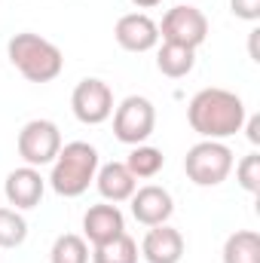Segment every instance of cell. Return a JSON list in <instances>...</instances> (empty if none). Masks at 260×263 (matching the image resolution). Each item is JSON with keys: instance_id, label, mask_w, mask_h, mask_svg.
<instances>
[{"instance_id": "obj_1", "label": "cell", "mask_w": 260, "mask_h": 263, "mask_svg": "<svg viewBox=\"0 0 260 263\" xmlns=\"http://www.w3.org/2000/svg\"><path fill=\"white\" fill-rule=\"evenodd\" d=\"M245 117H248L245 101L236 92L220 89V86L199 89L190 98V104H187L190 129L202 141H227V138H233L236 132H242Z\"/></svg>"}, {"instance_id": "obj_2", "label": "cell", "mask_w": 260, "mask_h": 263, "mask_svg": "<svg viewBox=\"0 0 260 263\" xmlns=\"http://www.w3.org/2000/svg\"><path fill=\"white\" fill-rule=\"evenodd\" d=\"M101 165L98 150L89 141H70L62 144L52 172H49V187L65 199H77L89 190V184H95V172Z\"/></svg>"}, {"instance_id": "obj_3", "label": "cell", "mask_w": 260, "mask_h": 263, "mask_svg": "<svg viewBox=\"0 0 260 263\" xmlns=\"http://www.w3.org/2000/svg\"><path fill=\"white\" fill-rule=\"evenodd\" d=\"M6 55L12 67L28 80V83H52L62 70H65V55L62 49L40 37V34H31V31H22L15 34L9 43H6Z\"/></svg>"}, {"instance_id": "obj_4", "label": "cell", "mask_w": 260, "mask_h": 263, "mask_svg": "<svg viewBox=\"0 0 260 263\" xmlns=\"http://www.w3.org/2000/svg\"><path fill=\"white\" fill-rule=\"evenodd\" d=\"M236 165L233 150L224 141H199L184 156V172L196 187H217L230 178Z\"/></svg>"}, {"instance_id": "obj_5", "label": "cell", "mask_w": 260, "mask_h": 263, "mask_svg": "<svg viewBox=\"0 0 260 263\" xmlns=\"http://www.w3.org/2000/svg\"><path fill=\"white\" fill-rule=\"evenodd\" d=\"M114 138L120 144H147V138L156 129V107L144 95H129L114 107Z\"/></svg>"}, {"instance_id": "obj_6", "label": "cell", "mask_w": 260, "mask_h": 263, "mask_svg": "<svg viewBox=\"0 0 260 263\" xmlns=\"http://www.w3.org/2000/svg\"><path fill=\"white\" fill-rule=\"evenodd\" d=\"M15 147H18V156L25 159V165L43 168V165L55 162V156L62 150V132L52 120H28L18 129Z\"/></svg>"}, {"instance_id": "obj_7", "label": "cell", "mask_w": 260, "mask_h": 263, "mask_svg": "<svg viewBox=\"0 0 260 263\" xmlns=\"http://www.w3.org/2000/svg\"><path fill=\"white\" fill-rule=\"evenodd\" d=\"M208 37V18L199 6L190 3H181V6H172L162 22H159V40L162 43H178V46H187V49H199Z\"/></svg>"}, {"instance_id": "obj_8", "label": "cell", "mask_w": 260, "mask_h": 263, "mask_svg": "<svg viewBox=\"0 0 260 263\" xmlns=\"http://www.w3.org/2000/svg\"><path fill=\"white\" fill-rule=\"evenodd\" d=\"M114 107H117L114 104V89L104 80H98V77L80 80L73 86V92H70V110H73V117L83 126H101V123H107L110 114H114Z\"/></svg>"}, {"instance_id": "obj_9", "label": "cell", "mask_w": 260, "mask_h": 263, "mask_svg": "<svg viewBox=\"0 0 260 263\" xmlns=\"http://www.w3.org/2000/svg\"><path fill=\"white\" fill-rule=\"evenodd\" d=\"M46 193V178L40 175V168L34 165H22L12 168L3 181V196L15 211H31L40 205V199Z\"/></svg>"}, {"instance_id": "obj_10", "label": "cell", "mask_w": 260, "mask_h": 263, "mask_svg": "<svg viewBox=\"0 0 260 263\" xmlns=\"http://www.w3.org/2000/svg\"><path fill=\"white\" fill-rule=\"evenodd\" d=\"M114 40L126 52H150L159 43V25L147 12H126L114 25Z\"/></svg>"}, {"instance_id": "obj_11", "label": "cell", "mask_w": 260, "mask_h": 263, "mask_svg": "<svg viewBox=\"0 0 260 263\" xmlns=\"http://www.w3.org/2000/svg\"><path fill=\"white\" fill-rule=\"evenodd\" d=\"M132 217L141 223V227H159V223H169L172 214H175V199L165 187L159 184H147V187H138L132 193Z\"/></svg>"}, {"instance_id": "obj_12", "label": "cell", "mask_w": 260, "mask_h": 263, "mask_svg": "<svg viewBox=\"0 0 260 263\" xmlns=\"http://www.w3.org/2000/svg\"><path fill=\"white\" fill-rule=\"evenodd\" d=\"M123 233H126V217H123L120 205H114V202L89 205V211L83 214V239L92 248L104 245V242H114Z\"/></svg>"}, {"instance_id": "obj_13", "label": "cell", "mask_w": 260, "mask_h": 263, "mask_svg": "<svg viewBox=\"0 0 260 263\" xmlns=\"http://www.w3.org/2000/svg\"><path fill=\"white\" fill-rule=\"evenodd\" d=\"M141 257L147 263H181V257H184L181 230H175L169 223L147 227V233L141 239Z\"/></svg>"}, {"instance_id": "obj_14", "label": "cell", "mask_w": 260, "mask_h": 263, "mask_svg": "<svg viewBox=\"0 0 260 263\" xmlns=\"http://www.w3.org/2000/svg\"><path fill=\"white\" fill-rule=\"evenodd\" d=\"M95 187H98V193H101L104 202L120 205V202H129L132 199V193L138 190V181L132 178L126 162H104L95 172Z\"/></svg>"}, {"instance_id": "obj_15", "label": "cell", "mask_w": 260, "mask_h": 263, "mask_svg": "<svg viewBox=\"0 0 260 263\" xmlns=\"http://www.w3.org/2000/svg\"><path fill=\"white\" fill-rule=\"evenodd\" d=\"M156 67L169 80H181L196 67V49L178 46V43H162L156 52Z\"/></svg>"}, {"instance_id": "obj_16", "label": "cell", "mask_w": 260, "mask_h": 263, "mask_svg": "<svg viewBox=\"0 0 260 263\" xmlns=\"http://www.w3.org/2000/svg\"><path fill=\"white\" fill-rule=\"evenodd\" d=\"M220 257H224V263H260V236L254 230L230 233Z\"/></svg>"}, {"instance_id": "obj_17", "label": "cell", "mask_w": 260, "mask_h": 263, "mask_svg": "<svg viewBox=\"0 0 260 263\" xmlns=\"http://www.w3.org/2000/svg\"><path fill=\"white\" fill-rule=\"evenodd\" d=\"M165 165V156L159 147H150V144H135L132 153L126 156V168L132 172L135 181H150L162 172Z\"/></svg>"}, {"instance_id": "obj_18", "label": "cell", "mask_w": 260, "mask_h": 263, "mask_svg": "<svg viewBox=\"0 0 260 263\" xmlns=\"http://www.w3.org/2000/svg\"><path fill=\"white\" fill-rule=\"evenodd\" d=\"M89 260L92 263H138V242L132 239L129 233H123L114 242L95 245Z\"/></svg>"}, {"instance_id": "obj_19", "label": "cell", "mask_w": 260, "mask_h": 263, "mask_svg": "<svg viewBox=\"0 0 260 263\" xmlns=\"http://www.w3.org/2000/svg\"><path fill=\"white\" fill-rule=\"evenodd\" d=\"M89 242L77 233H62L49 248V263H89Z\"/></svg>"}, {"instance_id": "obj_20", "label": "cell", "mask_w": 260, "mask_h": 263, "mask_svg": "<svg viewBox=\"0 0 260 263\" xmlns=\"http://www.w3.org/2000/svg\"><path fill=\"white\" fill-rule=\"evenodd\" d=\"M28 239V220L15 208H0V248H18Z\"/></svg>"}, {"instance_id": "obj_21", "label": "cell", "mask_w": 260, "mask_h": 263, "mask_svg": "<svg viewBox=\"0 0 260 263\" xmlns=\"http://www.w3.org/2000/svg\"><path fill=\"white\" fill-rule=\"evenodd\" d=\"M236 181L245 193H260V153H248L236 162Z\"/></svg>"}, {"instance_id": "obj_22", "label": "cell", "mask_w": 260, "mask_h": 263, "mask_svg": "<svg viewBox=\"0 0 260 263\" xmlns=\"http://www.w3.org/2000/svg\"><path fill=\"white\" fill-rule=\"evenodd\" d=\"M230 9L242 22H260V0H230Z\"/></svg>"}, {"instance_id": "obj_23", "label": "cell", "mask_w": 260, "mask_h": 263, "mask_svg": "<svg viewBox=\"0 0 260 263\" xmlns=\"http://www.w3.org/2000/svg\"><path fill=\"white\" fill-rule=\"evenodd\" d=\"M242 129L248 132V141L257 147L260 144V117L257 114H254V117H245V126H242Z\"/></svg>"}, {"instance_id": "obj_24", "label": "cell", "mask_w": 260, "mask_h": 263, "mask_svg": "<svg viewBox=\"0 0 260 263\" xmlns=\"http://www.w3.org/2000/svg\"><path fill=\"white\" fill-rule=\"evenodd\" d=\"M132 6H138V9H153V6H159L162 0H129Z\"/></svg>"}]
</instances>
